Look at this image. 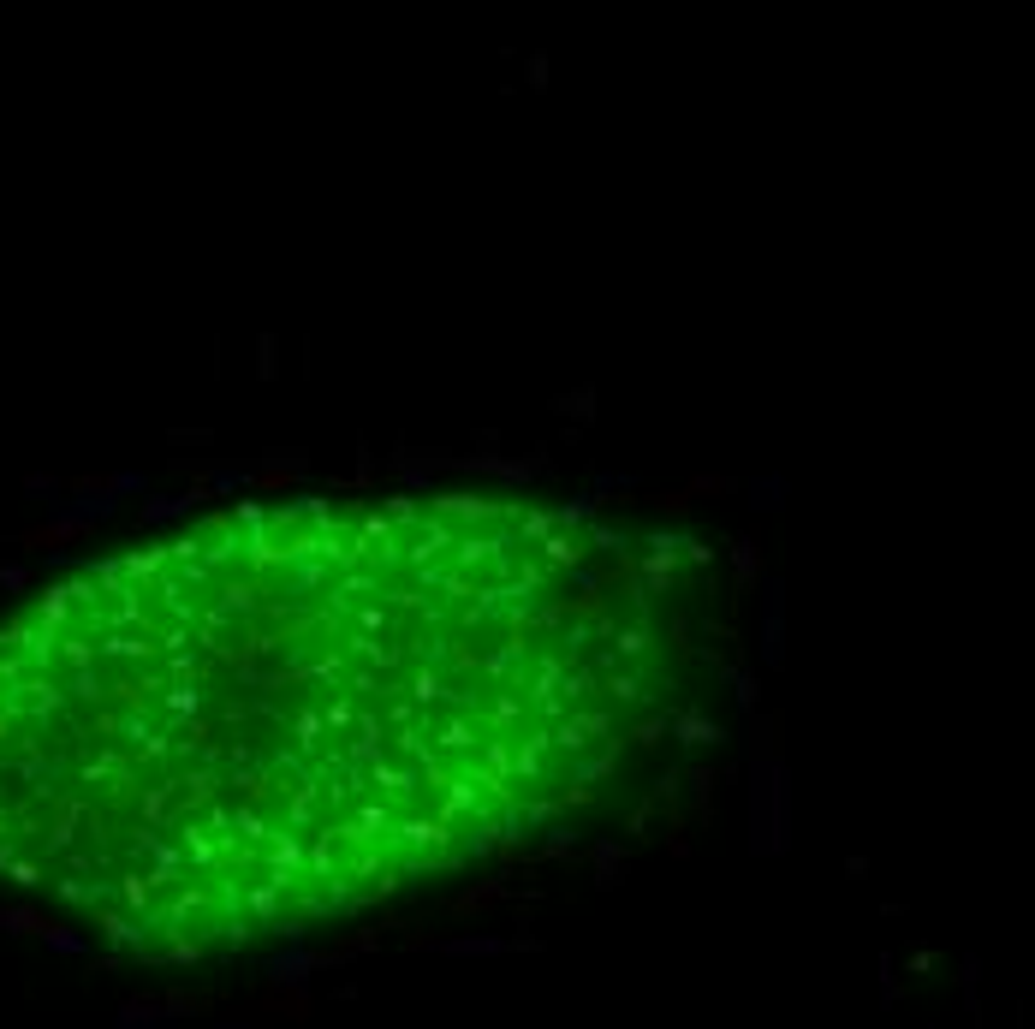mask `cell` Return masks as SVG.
<instances>
[{
  "label": "cell",
  "mask_w": 1035,
  "mask_h": 1029,
  "mask_svg": "<svg viewBox=\"0 0 1035 1029\" xmlns=\"http://www.w3.org/2000/svg\"><path fill=\"white\" fill-rule=\"evenodd\" d=\"M750 744H756V762H750V851L774 857L792 839V774L774 756V720H756Z\"/></svg>",
  "instance_id": "cell-1"
},
{
  "label": "cell",
  "mask_w": 1035,
  "mask_h": 1029,
  "mask_svg": "<svg viewBox=\"0 0 1035 1029\" xmlns=\"http://www.w3.org/2000/svg\"><path fill=\"white\" fill-rule=\"evenodd\" d=\"M762 661L786 667V583L762 577Z\"/></svg>",
  "instance_id": "cell-2"
},
{
  "label": "cell",
  "mask_w": 1035,
  "mask_h": 1029,
  "mask_svg": "<svg viewBox=\"0 0 1035 1029\" xmlns=\"http://www.w3.org/2000/svg\"><path fill=\"white\" fill-rule=\"evenodd\" d=\"M720 738H726V732H720L708 714H679V744L696 750V744H720Z\"/></svg>",
  "instance_id": "cell-3"
},
{
  "label": "cell",
  "mask_w": 1035,
  "mask_h": 1029,
  "mask_svg": "<svg viewBox=\"0 0 1035 1029\" xmlns=\"http://www.w3.org/2000/svg\"><path fill=\"white\" fill-rule=\"evenodd\" d=\"M750 506L756 512H780L786 506V476H756L750 482Z\"/></svg>",
  "instance_id": "cell-4"
},
{
  "label": "cell",
  "mask_w": 1035,
  "mask_h": 1029,
  "mask_svg": "<svg viewBox=\"0 0 1035 1029\" xmlns=\"http://www.w3.org/2000/svg\"><path fill=\"white\" fill-rule=\"evenodd\" d=\"M619 875H625V851H619L613 839H601V845H595V881H601V887H619Z\"/></svg>",
  "instance_id": "cell-5"
},
{
  "label": "cell",
  "mask_w": 1035,
  "mask_h": 1029,
  "mask_svg": "<svg viewBox=\"0 0 1035 1029\" xmlns=\"http://www.w3.org/2000/svg\"><path fill=\"white\" fill-rule=\"evenodd\" d=\"M732 572H738V583H744V589H756V577H762L756 542H732Z\"/></svg>",
  "instance_id": "cell-6"
},
{
  "label": "cell",
  "mask_w": 1035,
  "mask_h": 1029,
  "mask_svg": "<svg viewBox=\"0 0 1035 1029\" xmlns=\"http://www.w3.org/2000/svg\"><path fill=\"white\" fill-rule=\"evenodd\" d=\"M500 893H506V881H482V887H470V893L459 899V911H482V905H494Z\"/></svg>",
  "instance_id": "cell-7"
},
{
  "label": "cell",
  "mask_w": 1035,
  "mask_h": 1029,
  "mask_svg": "<svg viewBox=\"0 0 1035 1029\" xmlns=\"http://www.w3.org/2000/svg\"><path fill=\"white\" fill-rule=\"evenodd\" d=\"M542 548H548V560H554V566H577V560H583V548H577L572 536H548Z\"/></svg>",
  "instance_id": "cell-8"
},
{
  "label": "cell",
  "mask_w": 1035,
  "mask_h": 1029,
  "mask_svg": "<svg viewBox=\"0 0 1035 1029\" xmlns=\"http://www.w3.org/2000/svg\"><path fill=\"white\" fill-rule=\"evenodd\" d=\"M732 690H738V702H744V708H756V673L732 667Z\"/></svg>",
  "instance_id": "cell-9"
},
{
  "label": "cell",
  "mask_w": 1035,
  "mask_h": 1029,
  "mask_svg": "<svg viewBox=\"0 0 1035 1029\" xmlns=\"http://www.w3.org/2000/svg\"><path fill=\"white\" fill-rule=\"evenodd\" d=\"M595 506H601V500H572V506H566V512H560V524H583V518H589V512H595Z\"/></svg>",
  "instance_id": "cell-10"
},
{
  "label": "cell",
  "mask_w": 1035,
  "mask_h": 1029,
  "mask_svg": "<svg viewBox=\"0 0 1035 1029\" xmlns=\"http://www.w3.org/2000/svg\"><path fill=\"white\" fill-rule=\"evenodd\" d=\"M690 488H696V494H726V488H732V482H726V476H696V482H690Z\"/></svg>",
  "instance_id": "cell-11"
},
{
  "label": "cell",
  "mask_w": 1035,
  "mask_h": 1029,
  "mask_svg": "<svg viewBox=\"0 0 1035 1029\" xmlns=\"http://www.w3.org/2000/svg\"><path fill=\"white\" fill-rule=\"evenodd\" d=\"M554 411H572V417H583V411H589V393H572V399H560Z\"/></svg>",
  "instance_id": "cell-12"
},
{
  "label": "cell",
  "mask_w": 1035,
  "mask_h": 1029,
  "mask_svg": "<svg viewBox=\"0 0 1035 1029\" xmlns=\"http://www.w3.org/2000/svg\"><path fill=\"white\" fill-rule=\"evenodd\" d=\"M661 732H667V720H649V726H637V738H643V744H661Z\"/></svg>",
  "instance_id": "cell-13"
}]
</instances>
